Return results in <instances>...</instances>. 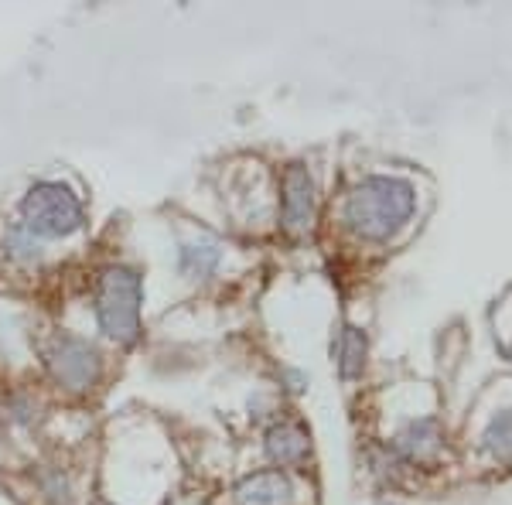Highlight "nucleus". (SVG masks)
I'll use <instances>...</instances> for the list:
<instances>
[{"label": "nucleus", "mask_w": 512, "mask_h": 505, "mask_svg": "<svg viewBox=\"0 0 512 505\" xmlns=\"http://www.w3.org/2000/svg\"><path fill=\"white\" fill-rule=\"evenodd\" d=\"M21 226L35 239H69L86 226V212L69 185L35 181L21 202Z\"/></svg>", "instance_id": "f03ea898"}, {"label": "nucleus", "mask_w": 512, "mask_h": 505, "mask_svg": "<svg viewBox=\"0 0 512 505\" xmlns=\"http://www.w3.org/2000/svg\"><path fill=\"white\" fill-rule=\"evenodd\" d=\"M270 454L280 461V465H294V461L304 458V451H308V441H304V434L297 427H274L270 430Z\"/></svg>", "instance_id": "6e6552de"}, {"label": "nucleus", "mask_w": 512, "mask_h": 505, "mask_svg": "<svg viewBox=\"0 0 512 505\" xmlns=\"http://www.w3.org/2000/svg\"><path fill=\"white\" fill-rule=\"evenodd\" d=\"M4 246H7V256H11V260H18V263H35L41 256V239L31 236L21 222H14V226L7 229Z\"/></svg>", "instance_id": "1a4fd4ad"}, {"label": "nucleus", "mask_w": 512, "mask_h": 505, "mask_svg": "<svg viewBox=\"0 0 512 505\" xmlns=\"http://www.w3.org/2000/svg\"><path fill=\"white\" fill-rule=\"evenodd\" d=\"M219 260H222V246L209 236L188 239L178 250V270L185 273L188 280H205L209 273H216Z\"/></svg>", "instance_id": "423d86ee"}, {"label": "nucleus", "mask_w": 512, "mask_h": 505, "mask_svg": "<svg viewBox=\"0 0 512 505\" xmlns=\"http://www.w3.org/2000/svg\"><path fill=\"white\" fill-rule=\"evenodd\" d=\"M311 215H315V188L311 178L301 168L287 171L284 181V222L287 229H304L311 226Z\"/></svg>", "instance_id": "39448f33"}, {"label": "nucleus", "mask_w": 512, "mask_h": 505, "mask_svg": "<svg viewBox=\"0 0 512 505\" xmlns=\"http://www.w3.org/2000/svg\"><path fill=\"white\" fill-rule=\"evenodd\" d=\"M414 209V195L403 181L373 178L349 198V222L369 239H386Z\"/></svg>", "instance_id": "7ed1b4c3"}, {"label": "nucleus", "mask_w": 512, "mask_h": 505, "mask_svg": "<svg viewBox=\"0 0 512 505\" xmlns=\"http://www.w3.org/2000/svg\"><path fill=\"white\" fill-rule=\"evenodd\" d=\"M41 359H45L55 383L69 393H89L103 376V359H99L96 345H89L86 338L72 335V331H52L41 342Z\"/></svg>", "instance_id": "20e7f679"}, {"label": "nucleus", "mask_w": 512, "mask_h": 505, "mask_svg": "<svg viewBox=\"0 0 512 505\" xmlns=\"http://www.w3.org/2000/svg\"><path fill=\"white\" fill-rule=\"evenodd\" d=\"M287 495H291L287 478H280L277 471H263L236 488V505H280L287 502Z\"/></svg>", "instance_id": "0eeeda50"}, {"label": "nucleus", "mask_w": 512, "mask_h": 505, "mask_svg": "<svg viewBox=\"0 0 512 505\" xmlns=\"http://www.w3.org/2000/svg\"><path fill=\"white\" fill-rule=\"evenodd\" d=\"M140 301H144V287H140L137 270L123 263L106 267L96 284L99 331L117 345H134L140 335Z\"/></svg>", "instance_id": "f257e3e1"}]
</instances>
